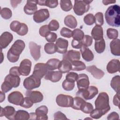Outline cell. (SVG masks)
<instances>
[{"mask_svg": "<svg viewBox=\"0 0 120 120\" xmlns=\"http://www.w3.org/2000/svg\"><path fill=\"white\" fill-rule=\"evenodd\" d=\"M93 110V106L92 105L91 103L86 101L83 103L80 109V110H81L83 112L87 114L90 113Z\"/></svg>", "mask_w": 120, "mask_h": 120, "instance_id": "obj_40", "label": "cell"}, {"mask_svg": "<svg viewBox=\"0 0 120 120\" xmlns=\"http://www.w3.org/2000/svg\"><path fill=\"white\" fill-rule=\"evenodd\" d=\"M38 4L40 6H46L50 8H55L58 5V1L57 0H38Z\"/></svg>", "mask_w": 120, "mask_h": 120, "instance_id": "obj_34", "label": "cell"}, {"mask_svg": "<svg viewBox=\"0 0 120 120\" xmlns=\"http://www.w3.org/2000/svg\"><path fill=\"white\" fill-rule=\"evenodd\" d=\"M84 36V32L79 29H75L72 31V37L75 40L81 41Z\"/></svg>", "mask_w": 120, "mask_h": 120, "instance_id": "obj_39", "label": "cell"}, {"mask_svg": "<svg viewBox=\"0 0 120 120\" xmlns=\"http://www.w3.org/2000/svg\"><path fill=\"white\" fill-rule=\"evenodd\" d=\"M64 22L65 24L71 29H75L77 25L76 19L74 16L71 15L66 16L65 17Z\"/></svg>", "mask_w": 120, "mask_h": 120, "instance_id": "obj_29", "label": "cell"}, {"mask_svg": "<svg viewBox=\"0 0 120 120\" xmlns=\"http://www.w3.org/2000/svg\"><path fill=\"white\" fill-rule=\"evenodd\" d=\"M54 120H68L66 116L60 111H58L54 114Z\"/></svg>", "mask_w": 120, "mask_h": 120, "instance_id": "obj_57", "label": "cell"}, {"mask_svg": "<svg viewBox=\"0 0 120 120\" xmlns=\"http://www.w3.org/2000/svg\"><path fill=\"white\" fill-rule=\"evenodd\" d=\"M62 76V73L60 71L48 70L45 75L44 78L47 80H50L53 82H59Z\"/></svg>", "mask_w": 120, "mask_h": 120, "instance_id": "obj_18", "label": "cell"}, {"mask_svg": "<svg viewBox=\"0 0 120 120\" xmlns=\"http://www.w3.org/2000/svg\"><path fill=\"white\" fill-rule=\"evenodd\" d=\"M26 97H28L33 103H39L43 99V95L42 93L39 91H33L28 90L25 93Z\"/></svg>", "mask_w": 120, "mask_h": 120, "instance_id": "obj_14", "label": "cell"}, {"mask_svg": "<svg viewBox=\"0 0 120 120\" xmlns=\"http://www.w3.org/2000/svg\"><path fill=\"white\" fill-rule=\"evenodd\" d=\"M95 108L101 110L106 113L110 110L109 98L107 93H100L95 101Z\"/></svg>", "mask_w": 120, "mask_h": 120, "instance_id": "obj_3", "label": "cell"}, {"mask_svg": "<svg viewBox=\"0 0 120 120\" xmlns=\"http://www.w3.org/2000/svg\"><path fill=\"white\" fill-rule=\"evenodd\" d=\"M22 2V0H10L11 5L13 8H15L18 4H20Z\"/></svg>", "mask_w": 120, "mask_h": 120, "instance_id": "obj_62", "label": "cell"}, {"mask_svg": "<svg viewBox=\"0 0 120 120\" xmlns=\"http://www.w3.org/2000/svg\"><path fill=\"white\" fill-rule=\"evenodd\" d=\"M38 0H27L23 8L24 13L29 15L34 14L38 10Z\"/></svg>", "mask_w": 120, "mask_h": 120, "instance_id": "obj_17", "label": "cell"}, {"mask_svg": "<svg viewBox=\"0 0 120 120\" xmlns=\"http://www.w3.org/2000/svg\"><path fill=\"white\" fill-rule=\"evenodd\" d=\"M58 69L62 73H68L72 70L71 63L69 61L63 59L61 61H60Z\"/></svg>", "mask_w": 120, "mask_h": 120, "instance_id": "obj_27", "label": "cell"}, {"mask_svg": "<svg viewBox=\"0 0 120 120\" xmlns=\"http://www.w3.org/2000/svg\"><path fill=\"white\" fill-rule=\"evenodd\" d=\"M111 86L116 93H120V76L116 75L112 77L111 81Z\"/></svg>", "mask_w": 120, "mask_h": 120, "instance_id": "obj_30", "label": "cell"}, {"mask_svg": "<svg viewBox=\"0 0 120 120\" xmlns=\"http://www.w3.org/2000/svg\"><path fill=\"white\" fill-rule=\"evenodd\" d=\"M91 37L95 41L103 38V30L102 26L96 25L92 29L91 32Z\"/></svg>", "mask_w": 120, "mask_h": 120, "instance_id": "obj_24", "label": "cell"}, {"mask_svg": "<svg viewBox=\"0 0 120 120\" xmlns=\"http://www.w3.org/2000/svg\"><path fill=\"white\" fill-rule=\"evenodd\" d=\"M28 28L27 25L24 23H22L21 28L17 32V34L20 36H24L28 33Z\"/></svg>", "mask_w": 120, "mask_h": 120, "instance_id": "obj_55", "label": "cell"}, {"mask_svg": "<svg viewBox=\"0 0 120 120\" xmlns=\"http://www.w3.org/2000/svg\"><path fill=\"white\" fill-rule=\"evenodd\" d=\"M90 114V116L92 119H98L106 113L104 111L95 108V109H93Z\"/></svg>", "mask_w": 120, "mask_h": 120, "instance_id": "obj_43", "label": "cell"}, {"mask_svg": "<svg viewBox=\"0 0 120 120\" xmlns=\"http://www.w3.org/2000/svg\"><path fill=\"white\" fill-rule=\"evenodd\" d=\"M4 81L8 82L13 88H16L19 86L21 79L19 76L8 74L5 77Z\"/></svg>", "mask_w": 120, "mask_h": 120, "instance_id": "obj_28", "label": "cell"}, {"mask_svg": "<svg viewBox=\"0 0 120 120\" xmlns=\"http://www.w3.org/2000/svg\"><path fill=\"white\" fill-rule=\"evenodd\" d=\"M60 6L62 10L65 12L70 11L73 8L71 1L70 0H60Z\"/></svg>", "mask_w": 120, "mask_h": 120, "instance_id": "obj_38", "label": "cell"}, {"mask_svg": "<svg viewBox=\"0 0 120 120\" xmlns=\"http://www.w3.org/2000/svg\"><path fill=\"white\" fill-rule=\"evenodd\" d=\"M13 39V35L9 32H3L0 37V49L6 48L11 42Z\"/></svg>", "mask_w": 120, "mask_h": 120, "instance_id": "obj_12", "label": "cell"}, {"mask_svg": "<svg viewBox=\"0 0 120 120\" xmlns=\"http://www.w3.org/2000/svg\"><path fill=\"white\" fill-rule=\"evenodd\" d=\"M92 2V0H75L73 7L74 13L77 15H82L89 11L90 9V4Z\"/></svg>", "mask_w": 120, "mask_h": 120, "instance_id": "obj_4", "label": "cell"}, {"mask_svg": "<svg viewBox=\"0 0 120 120\" xmlns=\"http://www.w3.org/2000/svg\"><path fill=\"white\" fill-rule=\"evenodd\" d=\"M106 34L107 37L111 39H116L118 37V31L117 30L112 28H109L107 30Z\"/></svg>", "mask_w": 120, "mask_h": 120, "instance_id": "obj_44", "label": "cell"}, {"mask_svg": "<svg viewBox=\"0 0 120 120\" xmlns=\"http://www.w3.org/2000/svg\"><path fill=\"white\" fill-rule=\"evenodd\" d=\"M48 109L47 106L42 105L38 107L35 111L36 119L38 120H47L48 116L47 115Z\"/></svg>", "mask_w": 120, "mask_h": 120, "instance_id": "obj_23", "label": "cell"}, {"mask_svg": "<svg viewBox=\"0 0 120 120\" xmlns=\"http://www.w3.org/2000/svg\"><path fill=\"white\" fill-rule=\"evenodd\" d=\"M111 52L115 56L120 55V40L116 38L113 39L110 44Z\"/></svg>", "mask_w": 120, "mask_h": 120, "instance_id": "obj_26", "label": "cell"}, {"mask_svg": "<svg viewBox=\"0 0 120 120\" xmlns=\"http://www.w3.org/2000/svg\"><path fill=\"white\" fill-rule=\"evenodd\" d=\"M95 50L98 53L103 52L105 48V43L104 38L96 40L95 42Z\"/></svg>", "mask_w": 120, "mask_h": 120, "instance_id": "obj_32", "label": "cell"}, {"mask_svg": "<svg viewBox=\"0 0 120 120\" xmlns=\"http://www.w3.org/2000/svg\"><path fill=\"white\" fill-rule=\"evenodd\" d=\"M25 46V44L23 40L21 39L16 40L8 52L7 58L8 60L12 63L17 62Z\"/></svg>", "mask_w": 120, "mask_h": 120, "instance_id": "obj_2", "label": "cell"}, {"mask_svg": "<svg viewBox=\"0 0 120 120\" xmlns=\"http://www.w3.org/2000/svg\"><path fill=\"white\" fill-rule=\"evenodd\" d=\"M33 102L28 97H26L24 98L22 103L20 106L25 108H29L33 105Z\"/></svg>", "mask_w": 120, "mask_h": 120, "instance_id": "obj_51", "label": "cell"}, {"mask_svg": "<svg viewBox=\"0 0 120 120\" xmlns=\"http://www.w3.org/2000/svg\"><path fill=\"white\" fill-rule=\"evenodd\" d=\"M48 71V70L46 64L38 63L35 65L32 75L38 78L41 79L44 76H45Z\"/></svg>", "mask_w": 120, "mask_h": 120, "instance_id": "obj_8", "label": "cell"}, {"mask_svg": "<svg viewBox=\"0 0 120 120\" xmlns=\"http://www.w3.org/2000/svg\"><path fill=\"white\" fill-rule=\"evenodd\" d=\"M60 62L59 59L53 58L49 60L45 64L48 70H53L58 68Z\"/></svg>", "mask_w": 120, "mask_h": 120, "instance_id": "obj_31", "label": "cell"}, {"mask_svg": "<svg viewBox=\"0 0 120 120\" xmlns=\"http://www.w3.org/2000/svg\"><path fill=\"white\" fill-rule=\"evenodd\" d=\"M83 21L86 24L88 25H91L95 23V17L92 14L90 13L86 15L84 17Z\"/></svg>", "mask_w": 120, "mask_h": 120, "instance_id": "obj_45", "label": "cell"}, {"mask_svg": "<svg viewBox=\"0 0 120 120\" xmlns=\"http://www.w3.org/2000/svg\"><path fill=\"white\" fill-rule=\"evenodd\" d=\"M80 52L82 54V58L85 61L89 62L93 60L94 58V54L92 51L87 47L82 46L80 48Z\"/></svg>", "mask_w": 120, "mask_h": 120, "instance_id": "obj_25", "label": "cell"}, {"mask_svg": "<svg viewBox=\"0 0 120 120\" xmlns=\"http://www.w3.org/2000/svg\"><path fill=\"white\" fill-rule=\"evenodd\" d=\"M95 22V23L96 25L102 26L104 24V18L103 14L101 12H98L94 16Z\"/></svg>", "mask_w": 120, "mask_h": 120, "instance_id": "obj_47", "label": "cell"}, {"mask_svg": "<svg viewBox=\"0 0 120 120\" xmlns=\"http://www.w3.org/2000/svg\"><path fill=\"white\" fill-rule=\"evenodd\" d=\"M24 97L21 92L18 91L10 93L8 97V101L12 104L20 105L23 100Z\"/></svg>", "mask_w": 120, "mask_h": 120, "instance_id": "obj_10", "label": "cell"}, {"mask_svg": "<svg viewBox=\"0 0 120 120\" xmlns=\"http://www.w3.org/2000/svg\"><path fill=\"white\" fill-rule=\"evenodd\" d=\"M76 82L77 88L79 90L85 89L89 86L90 81L89 77L85 74H79Z\"/></svg>", "mask_w": 120, "mask_h": 120, "instance_id": "obj_13", "label": "cell"}, {"mask_svg": "<svg viewBox=\"0 0 120 120\" xmlns=\"http://www.w3.org/2000/svg\"><path fill=\"white\" fill-rule=\"evenodd\" d=\"M102 2L104 4V5H107L108 4H112V3H115L116 2V1L115 0H103L102 1Z\"/></svg>", "mask_w": 120, "mask_h": 120, "instance_id": "obj_63", "label": "cell"}, {"mask_svg": "<svg viewBox=\"0 0 120 120\" xmlns=\"http://www.w3.org/2000/svg\"><path fill=\"white\" fill-rule=\"evenodd\" d=\"M9 74L19 76L21 74L19 70V67L15 66L11 68L9 70Z\"/></svg>", "mask_w": 120, "mask_h": 120, "instance_id": "obj_58", "label": "cell"}, {"mask_svg": "<svg viewBox=\"0 0 120 120\" xmlns=\"http://www.w3.org/2000/svg\"><path fill=\"white\" fill-rule=\"evenodd\" d=\"M29 49L30 50V54L32 58L35 60H38L40 57V49L41 46L37 44L36 43L31 41L29 43Z\"/></svg>", "mask_w": 120, "mask_h": 120, "instance_id": "obj_16", "label": "cell"}, {"mask_svg": "<svg viewBox=\"0 0 120 120\" xmlns=\"http://www.w3.org/2000/svg\"><path fill=\"white\" fill-rule=\"evenodd\" d=\"M44 50L46 53L52 54L55 53L57 51V48L56 45L54 43H48L45 45Z\"/></svg>", "mask_w": 120, "mask_h": 120, "instance_id": "obj_37", "label": "cell"}, {"mask_svg": "<svg viewBox=\"0 0 120 120\" xmlns=\"http://www.w3.org/2000/svg\"><path fill=\"white\" fill-rule=\"evenodd\" d=\"M0 102H2L5 99V93L3 92L2 91L0 92Z\"/></svg>", "mask_w": 120, "mask_h": 120, "instance_id": "obj_64", "label": "cell"}, {"mask_svg": "<svg viewBox=\"0 0 120 120\" xmlns=\"http://www.w3.org/2000/svg\"><path fill=\"white\" fill-rule=\"evenodd\" d=\"M12 86L7 82L4 81L1 84V91L4 93H7L10 91L12 89Z\"/></svg>", "mask_w": 120, "mask_h": 120, "instance_id": "obj_56", "label": "cell"}, {"mask_svg": "<svg viewBox=\"0 0 120 120\" xmlns=\"http://www.w3.org/2000/svg\"><path fill=\"white\" fill-rule=\"evenodd\" d=\"M119 115L115 112H113L108 114L107 116V120H119Z\"/></svg>", "mask_w": 120, "mask_h": 120, "instance_id": "obj_60", "label": "cell"}, {"mask_svg": "<svg viewBox=\"0 0 120 120\" xmlns=\"http://www.w3.org/2000/svg\"><path fill=\"white\" fill-rule=\"evenodd\" d=\"M60 34L61 36L65 38H70L72 37V31L66 27H63L61 29Z\"/></svg>", "mask_w": 120, "mask_h": 120, "instance_id": "obj_49", "label": "cell"}, {"mask_svg": "<svg viewBox=\"0 0 120 120\" xmlns=\"http://www.w3.org/2000/svg\"><path fill=\"white\" fill-rule=\"evenodd\" d=\"M50 16L48 10L46 8L40 9L38 10L33 15V20L37 23H41L46 20Z\"/></svg>", "mask_w": 120, "mask_h": 120, "instance_id": "obj_9", "label": "cell"}, {"mask_svg": "<svg viewBox=\"0 0 120 120\" xmlns=\"http://www.w3.org/2000/svg\"><path fill=\"white\" fill-rule=\"evenodd\" d=\"M98 92V89L96 87L90 86L85 89L78 90L76 93V96L81 97L85 100H90L95 97Z\"/></svg>", "mask_w": 120, "mask_h": 120, "instance_id": "obj_5", "label": "cell"}, {"mask_svg": "<svg viewBox=\"0 0 120 120\" xmlns=\"http://www.w3.org/2000/svg\"><path fill=\"white\" fill-rule=\"evenodd\" d=\"M78 77V75L76 73L74 72H68L66 75V79L70 81L75 82V81H76Z\"/></svg>", "mask_w": 120, "mask_h": 120, "instance_id": "obj_52", "label": "cell"}, {"mask_svg": "<svg viewBox=\"0 0 120 120\" xmlns=\"http://www.w3.org/2000/svg\"><path fill=\"white\" fill-rule=\"evenodd\" d=\"M45 39L48 42L53 43L56 41L57 38V35L55 33L50 32L46 36Z\"/></svg>", "mask_w": 120, "mask_h": 120, "instance_id": "obj_54", "label": "cell"}, {"mask_svg": "<svg viewBox=\"0 0 120 120\" xmlns=\"http://www.w3.org/2000/svg\"><path fill=\"white\" fill-rule=\"evenodd\" d=\"M57 52L59 53L64 54L67 52V49L68 45V42L67 40L60 38L56 40L55 44Z\"/></svg>", "mask_w": 120, "mask_h": 120, "instance_id": "obj_19", "label": "cell"}, {"mask_svg": "<svg viewBox=\"0 0 120 120\" xmlns=\"http://www.w3.org/2000/svg\"><path fill=\"white\" fill-rule=\"evenodd\" d=\"M74 98L69 95L64 94L58 95L56 98L57 105L62 107H72L73 104Z\"/></svg>", "mask_w": 120, "mask_h": 120, "instance_id": "obj_7", "label": "cell"}, {"mask_svg": "<svg viewBox=\"0 0 120 120\" xmlns=\"http://www.w3.org/2000/svg\"><path fill=\"white\" fill-rule=\"evenodd\" d=\"M105 19L109 25L119 27L120 25V6L113 5L109 7L105 13Z\"/></svg>", "mask_w": 120, "mask_h": 120, "instance_id": "obj_1", "label": "cell"}, {"mask_svg": "<svg viewBox=\"0 0 120 120\" xmlns=\"http://www.w3.org/2000/svg\"><path fill=\"white\" fill-rule=\"evenodd\" d=\"M75 82L68 81L65 79L62 82V86L63 89L66 91H71L73 90L75 87Z\"/></svg>", "mask_w": 120, "mask_h": 120, "instance_id": "obj_41", "label": "cell"}, {"mask_svg": "<svg viewBox=\"0 0 120 120\" xmlns=\"http://www.w3.org/2000/svg\"><path fill=\"white\" fill-rule=\"evenodd\" d=\"M30 113L28 112L19 110L16 111L15 115V120H27L30 119Z\"/></svg>", "mask_w": 120, "mask_h": 120, "instance_id": "obj_33", "label": "cell"}, {"mask_svg": "<svg viewBox=\"0 0 120 120\" xmlns=\"http://www.w3.org/2000/svg\"><path fill=\"white\" fill-rule=\"evenodd\" d=\"M86 70L90 73L92 76L97 79H101L104 75L105 73L100 69L98 68L95 65H92L86 67Z\"/></svg>", "mask_w": 120, "mask_h": 120, "instance_id": "obj_21", "label": "cell"}, {"mask_svg": "<svg viewBox=\"0 0 120 120\" xmlns=\"http://www.w3.org/2000/svg\"><path fill=\"white\" fill-rule=\"evenodd\" d=\"M85 101L84 100V99H83L82 98L76 96L75 98H74L73 104L71 107L75 110H80L82 105Z\"/></svg>", "mask_w": 120, "mask_h": 120, "instance_id": "obj_36", "label": "cell"}, {"mask_svg": "<svg viewBox=\"0 0 120 120\" xmlns=\"http://www.w3.org/2000/svg\"><path fill=\"white\" fill-rule=\"evenodd\" d=\"M113 103L114 105L118 106L119 108L120 105V93H117L113 98Z\"/></svg>", "mask_w": 120, "mask_h": 120, "instance_id": "obj_61", "label": "cell"}, {"mask_svg": "<svg viewBox=\"0 0 120 120\" xmlns=\"http://www.w3.org/2000/svg\"><path fill=\"white\" fill-rule=\"evenodd\" d=\"M92 42H93L92 38L88 35H84L83 38L81 40V42L82 45L86 47H88L90 46L92 44Z\"/></svg>", "mask_w": 120, "mask_h": 120, "instance_id": "obj_46", "label": "cell"}, {"mask_svg": "<svg viewBox=\"0 0 120 120\" xmlns=\"http://www.w3.org/2000/svg\"><path fill=\"white\" fill-rule=\"evenodd\" d=\"M48 28L50 31H56L59 28V23L56 20H52L48 25Z\"/></svg>", "mask_w": 120, "mask_h": 120, "instance_id": "obj_50", "label": "cell"}, {"mask_svg": "<svg viewBox=\"0 0 120 120\" xmlns=\"http://www.w3.org/2000/svg\"><path fill=\"white\" fill-rule=\"evenodd\" d=\"M16 112L14 107L11 106H7L3 108L1 107L0 116H4L7 119L10 120H14Z\"/></svg>", "mask_w": 120, "mask_h": 120, "instance_id": "obj_15", "label": "cell"}, {"mask_svg": "<svg viewBox=\"0 0 120 120\" xmlns=\"http://www.w3.org/2000/svg\"><path fill=\"white\" fill-rule=\"evenodd\" d=\"M21 24L22 23L18 21H13L10 24V29L13 31L17 33L21 28Z\"/></svg>", "mask_w": 120, "mask_h": 120, "instance_id": "obj_48", "label": "cell"}, {"mask_svg": "<svg viewBox=\"0 0 120 120\" xmlns=\"http://www.w3.org/2000/svg\"><path fill=\"white\" fill-rule=\"evenodd\" d=\"M50 32L51 31L48 28V25H44L41 26L39 30V34L43 37H45V36Z\"/></svg>", "mask_w": 120, "mask_h": 120, "instance_id": "obj_53", "label": "cell"}, {"mask_svg": "<svg viewBox=\"0 0 120 120\" xmlns=\"http://www.w3.org/2000/svg\"><path fill=\"white\" fill-rule=\"evenodd\" d=\"M71 45L73 48L75 49H80L83 46L81 41H78L74 39L72 41Z\"/></svg>", "mask_w": 120, "mask_h": 120, "instance_id": "obj_59", "label": "cell"}, {"mask_svg": "<svg viewBox=\"0 0 120 120\" xmlns=\"http://www.w3.org/2000/svg\"><path fill=\"white\" fill-rule=\"evenodd\" d=\"M31 62L29 59H24L20 63L19 70L21 75L23 76L28 75L31 71Z\"/></svg>", "mask_w": 120, "mask_h": 120, "instance_id": "obj_11", "label": "cell"}, {"mask_svg": "<svg viewBox=\"0 0 120 120\" xmlns=\"http://www.w3.org/2000/svg\"><path fill=\"white\" fill-rule=\"evenodd\" d=\"M71 63L72 64V70L81 71L86 69L85 64L82 61L75 60Z\"/></svg>", "mask_w": 120, "mask_h": 120, "instance_id": "obj_35", "label": "cell"}, {"mask_svg": "<svg viewBox=\"0 0 120 120\" xmlns=\"http://www.w3.org/2000/svg\"><path fill=\"white\" fill-rule=\"evenodd\" d=\"M41 84V79L31 75L25 78L23 81L24 87L27 90H31L38 88Z\"/></svg>", "mask_w": 120, "mask_h": 120, "instance_id": "obj_6", "label": "cell"}, {"mask_svg": "<svg viewBox=\"0 0 120 120\" xmlns=\"http://www.w3.org/2000/svg\"><path fill=\"white\" fill-rule=\"evenodd\" d=\"M1 16L4 19L8 20L10 19L12 15L11 10L8 8H4L0 10Z\"/></svg>", "mask_w": 120, "mask_h": 120, "instance_id": "obj_42", "label": "cell"}, {"mask_svg": "<svg viewBox=\"0 0 120 120\" xmlns=\"http://www.w3.org/2000/svg\"><path fill=\"white\" fill-rule=\"evenodd\" d=\"M120 61L117 59H112L107 64L106 70L110 74H113L120 71Z\"/></svg>", "mask_w": 120, "mask_h": 120, "instance_id": "obj_22", "label": "cell"}, {"mask_svg": "<svg viewBox=\"0 0 120 120\" xmlns=\"http://www.w3.org/2000/svg\"><path fill=\"white\" fill-rule=\"evenodd\" d=\"M80 52L79 51L70 50L64 54L63 59H66L69 61L70 62H72L74 61L79 60L80 59Z\"/></svg>", "mask_w": 120, "mask_h": 120, "instance_id": "obj_20", "label": "cell"}]
</instances>
